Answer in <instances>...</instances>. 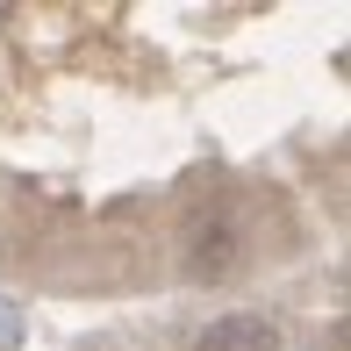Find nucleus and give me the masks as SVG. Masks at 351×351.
I'll list each match as a JSON object with an SVG mask.
<instances>
[{
    "mask_svg": "<svg viewBox=\"0 0 351 351\" xmlns=\"http://www.w3.org/2000/svg\"><path fill=\"white\" fill-rule=\"evenodd\" d=\"M201 351H280V337L265 315H222L201 330Z\"/></svg>",
    "mask_w": 351,
    "mask_h": 351,
    "instance_id": "nucleus-1",
    "label": "nucleus"
}]
</instances>
